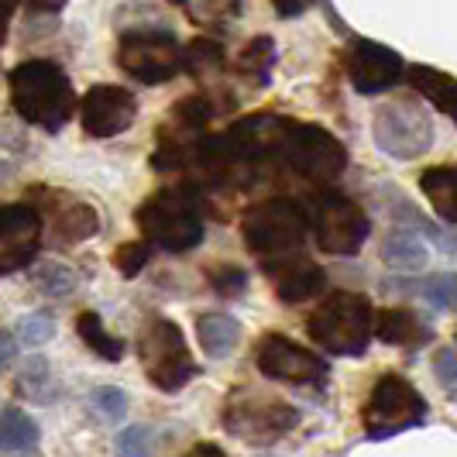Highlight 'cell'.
<instances>
[{"mask_svg": "<svg viewBox=\"0 0 457 457\" xmlns=\"http://www.w3.org/2000/svg\"><path fill=\"white\" fill-rule=\"evenodd\" d=\"M11 107L35 128L62 131L76 117L72 79L52 59H24L21 66L11 69Z\"/></svg>", "mask_w": 457, "mask_h": 457, "instance_id": "6da1fadb", "label": "cell"}, {"mask_svg": "<svg viewBox=\"0 0 457 457\" xmlns=\"http://www.w3.org/2000/svg\"><path fill=\"white\" fill-rule=\"evenodd\" d=\"M137 230L152 248L169 254L193 252L204 241V196L200 186H172L152 193L135 213Z\"/></svg>", "mask_w": 457, "mask_h": 457, "instance_id": "7a4b0ae2", "label": "cell"}, {"mask_svg": "<svg viewBox=\"0 0 457 457\" xmlns=\"http://www.w3.org/2000/svg\"><path fill=\"white\" fill-rule=\"evenodd\" d=\"M306 230H310L306 206L289 196H269L241 213V237L248 252L258 254L262 262L299 252L306 241Z\"/></svg>", "mask_w": 457, "mask_h": 457, "instance_id": "3957f363", "label": "cell"}, {"mask_svg": "<svg viewBox=\"0 0 457 457\" xmlns=\"http://www.w3.org/2000/svg\"><path fill=\"white\" fill-rule=\"evenodd\" d=\"M371 303L358 293H330L310 313L306 334L337 358H361L371 344Z\"/></svg>", "mask_w": 457, "mask_h": 457, "instance_id": "277c9868", "label": "cell"}, {"mask_svg": "<svg viewBox=\"0 0 457 457\" xmlns=\"http://www.w3.org/2000/svg\"><path fill=\"white\" fill-rule=\"evenodd\" d=\"M282 169L296 172L306 183H334L347 169V148L334 131L320 124H299L289 120L282 135Z\"/></svg>", "mask_w": 457, "mask_h": 457, "instance_id": "5b68a950", "label": "cell"}, {"mask_svg": "<svg viewBox=\"0 0 457 457\" xmlns=\"http://www.w3.org/2000/svg\"><path fill=\"white\" fill-rule=\"evenodd\" d=\"M427 399L420 389L406 382L403 375H382L361 410V423H365L368 440H389V436L403 434V430H416L427 423Z\"/></svg>", "mask_w": 457, "mask_h": 457, "instance_id": "8992f818", "label": "cell"}, {"mask_svg": "<svg viewBox=\"0 0 457 457\" xmlns=\"http://www.w3.org/2000/svg\"><path fill=\"white\" fill-rule=\"evenodd\" d=\"M117 66L145 87H159L183 72V46L172 38V31H159V24L131 28L117 46Z\"/></svg>", "mask_w": 457, "mask_h": 457, "instance_id": "52a82bcc", "label": "cell"}, {"mask_svg": "<svg viewBox=\"0 0 457 457\" xmlns=\"http://www.w3.org/2000/svg\"><path fill=\"white\" fill-rule=\"evenodd\" d=\"M137 358L148 382L162 392H179L196 375V361L186 347L183 330L172 320H152L137 337Z\"/></svg>", "mask_w": 457, "mask_h": 457, "instance_id": "ba28073f", "label": "cell"}, {"mask_svg": "<svg viewBox=\"0 0 457 457\" xmlns=\"http://www.w3.org/2000/svg\"><path fill=\"white\" fill-rule=\"evenodd\" d=\"M306 217L323 254H358L371 234L368 213L341 193H320L313 200V210H306Z\"/></svg>", "mask_w": 457, "mask_h": 457, "instance_id": "9c48e42d", "label": "cell"}, {"mask_svg": "<svg viewBox=\"0 0 457 457\" xmlns=\"http://www.w3.org/2000/svg\"><path fill=\"white\" fill-rule=\"evenodd\" d=\"M299 427V412L286 403L258 399V392H230L224 406V430L254 447H269Z\"/></svg>", "mask_w": 457, "mask_h": 457, "instance_id": "30bf717a", "label": "cell"}, {"mask_svg": "<svg viewBox=\"0 0 457 457\" xmlns=\"http://www.w3.org/2000/svg\"><path fill=\"white\" fill-rule=\"evenodd\" d=\"M371 135H375V145L386 155L399 162H412L420 159V155H427L436 141L430 114L412 107V104H389V107H382L375 114V120H371Z\"/></svg>", "mask_w": 457, "mask_h": 457, "instance_id": "8fae6325", "label": "cell"}, {"mask_svg": "<svg viewBox=\"0 0 457 457\" xmlns=\"http://www.w3.org/2000/svg\"><path fill=\"white\" fill-rule=\"evenodd\" d=\"M254 365L265 378L286 382V386H323L327 382V361L317 351L289 341L286 334H265L254 351Z\"/></svg>", "mask_w": 457, "mask_h": 457, "instance_id": "7c38bea8", "label": "cell"}, {"mask_svg": "<svg viewBox=\"0 0 457 457\" xmlns=\"http://www.w3.org/2000/svg\"><path fill=\"white\" fill-rule=\"evenodd\" d=\"M344 72L351 79V87L365 96L392 90L395 83H403L406 62L395 48L371 42V38H354L344 48Z\"/></svg>", "mask_w": 457, "mask_h": 457, "instance_id": "4fadbf2b", "label": "cell"}, {"mask_svg": "<svg viewBox=\"0 0 457 457\" xmlns=\"http://www.w3.org/2000/svg\"><path fill=\"white\" fill-rule=\"evenodd\" d=\"M46 241L42 213L31 204L0 206V275H14L28 269Z\"/></svg>", "mask_w": 457, "mask_h": 457, "instance_id": "5bb4252c", "label": "cell"}, {"mask_svg": "<svg viewBox=\"0 0 457 457\" xmlns=\"http://www.w3.org/2000/svg\"><path fill=\"white\" fill-rule=\"evenodd\" d=\"M76 107H79V124L90 137L124 135L137 117L135 93L124 90V87H111V83L90 87Z\"/></svg>", "mask_w": 457, "mask_h": 457, "instance_id": "9a60e30c", "label": "cell"}, {"mask_svg": "<svg viewBox=\"0 0 457 457\" xmlns=\"http://www.w3.org/2000/svg\"><path fill=\"white\" fill-rule=\"evenodd\" d=\"M35 196L42 200V228H48L55 245H79L90 241L93 234L100 230V217L90 204L69 196L62 189H35Z\"/></svg>", "mask_w": 457, "mask_h": 457, "instance_id": "2e32d148", "label": "cell"}, {"mask_svg": "<svg viewBox=\"0 0 457 457\" xmlns=\"http://www.w3.org/2000/svg\"><path fill=\"white\" fill-rule=\"evenodd\" d=\"M262 269L275 282V296L282 299V303H293V306L320 296L323 286H327V272H323L317 262H310L303 252L262 262Z\"/></svg>", "mask_w": 457, "mask_h": 457, "instance_id": "e0dca14e", "label": "cell"}, {"mask_svg": "<svg viewBox=\"0 0 457 457\" xmlns=\"http://www.w3.org/2000/svg\"><path fill=\"white\" fill-rule=\"evenodd\" d=\"M371 337L392 344V347H420L423 341H430V330L416 320V313L395 306V310L371 313Z\"/></svg>", "mask_w": 457, "mask_h": 457, "instance_id": "ac0fdd59", "label": "cell"}, {"mask_svg": "<svg viewBox=\"0 0 457 457\" xmlns=\"http://www.w3.org/2000/svg\"><path fill=\"white\" fill-rule=\"evenodd\" d=\"M403 76L410 79V87L420 93L427 104H434V111H440V114H447V117L457 114V83L451 72L434 69V66H406Z\"/></svg>", "mask_w": 457, "mask_h": 457, "instance_id": "d6986e66", "label": "cell"}, {"mask_svg": "<svg viewBox=\"0 0 457 457\" xmlns=\"http://www.w3.org/2000/svg\"><path fill=\"white\" fill-rule=\"evenodd\" d=\"M196 341H200L206 358L220 361V358L234 354V347L241 341V323L228 313H204L196 320Z\"/></svg>", "mask_w": 457, "mask_h": 457, "instance_id": "ffe728a7", "label": "cell"}, {"mask_svg": "<svg viewBox=\"0 0 457 457\" xmlns=\"http://www.w3.org/2000/svg\"><path fill=\"white\" fill-rule=\"evenodd\" d=\"M420 189L423 196L430 200L434 213L444 224H454L457 220V172L454 165H434L420 176Z\"/></svg>", "mask_w": 457, "mask_h": 457, "instance_id": "44dd1931", "label": "cell"}, {"mask_svg": "<svg viewBox=\"0 0 457 457\" xmlns=\"http://www.w3.org/2000/svg\"><path fill=\"white\" fill-rule=\"evenodd\" d=\"M275 69V42L269 35H258L241 48V55L234 59V76L245 79L248 87H269Z\"/></svg>", "mask_w": 457, "mask_h": 457, "instance_id": "7402d4cb", "label": "cell"}, {"mask_svg": "<svg viewBox=\"0 0 457 457\" xmlns=\"http://www.w3.org/2000/svg\"><path fill=\"white\" fill-rule=\"evenodd\" d=\"M427 245L412 234L410 228H395L392 234H386V241H382V262L395 269V272H420L423 265H427Z\"/></svg>", "mask_w": 457, "mask_h": 457, "instance_id": "603a6c76", "label": "cell"}, {"mask_svg": "<svg viewBox=\"0 0 457 457\" xmlns=\"http://www.w3.org/2000/svg\"><path fill=\"white\" fill-rule=\"evenodd\" d=\"M76 334H79V341L87 344L93 354H100L104 361H120V358H124V341H117L114 334L104 327L100 313L83 310V313L76 317Z\"/></svg>", "mask_w": 457, "mask_h": 457, "instance_id": "cb8c5ba5", "label": "cell"}, {"mask_svg": "<svg viewBox=\"0 0 457 457\" xmlns=\"http://www.w3.org/2000/svg\"><path fill=\"white\" fill-rule=\"evenodd\" d=\"M38 444V423L18 406L0 410V451H31Z\"/></svg>", "mask_w": 457, "mask_h": 457, "instance_id": "d4e9b609", "label": "cell"}, {"mask_svg": "<svg viewBox=\"0 0 457 457\" xmlns=\"http://www.w3.org/2000/svg\"><path fill=\"white\" fill-rule=\"evenodd\" d=\"M18 392L31 403H52L55 399V378L48 371L46 358H31L21 368V378H18Z\"/></svg>", "mask_w": 457, "mask_h": 457, "instance_id": "484cf974", "label": "cell"}, {"mask_svg": "<svg viewBox=\"0 0 457 457\" xmlns=\"http://www.w3.org/2000/svg\"><path fill=\"white\" fill-rule=\"evenodd\" d=\"M224 66V46L213 42V38H193L183 48V69H189L193 76H206V72H217Z\"/></svg>", "mask_w": 457, "mask_h": 457, "instance_id": "4316f807", "label": "cell"}, {"mask_svg": "<svg viewBox=\"0 0 457 457\" xmlns=\"http://www.w3.org/2000/svg\"><path fill=\"white\" fill-rule=\"evenodd\" d=\"M172 4H179L189 14V21L204 24V28L230 21L241 11V0H172Z\"/></svg>", "mask_w": 457, "mask_h": 457, "instance_id": "83f0119b", "label": "cell"}, {"mask_svg": "<svg viewBox=\"0 0 457 457\" xmlns=\"http://www.w3.org/2000/svg\"><path fill=\"white\" fill-rule=\"evenodd\" d=\"M35 282H38V289H42L46 296L66 299V296H72V293H76L79 275L72 272V269H66V265H59V262H48V265H42V269H38Z\"/></svg>", "mask_w": 457, "mask_h": 457, "instance_id": "f1b7e54d", "label": "cell"}, {"mask_svg": "<svg viewBox=\"0 0 457 457\" xmlns=\"http://www.w3.org/2000/svg\"><path fill=\"white\" fill-rule=\"evenodd\" d=\"M206 275H210L213 293L224 299L245 296V289H248V272L241 265H217V269H210Z\"/></svg>", "mask_w": 457, "mask_h": 457, "instance_id": "f546056e", "label": "cell"}, {"mask_svg": "<svg viewBox=\"0 0 457 457\" xmlns=\"http://www.w3.org/2000/svg\"><path fill=\"white\" fill-rule=\"evenodd\" d=\"M55 337V317L52 313H28L18 320V341L28 347H42Z\"/></svg>", "mask_w": 457, "mask_h": 457, "instance_id": "4dcf8cb0", "label": "cell"}, {"mask_svg": "<svg viewBox=\"0 0 457 457\" xmlns=\"http://www.w3.org/2000/svg\"><path fill=\"white\" fill-rule=\"evenodd\" d=\"M152 252H155V248H152L148 241H128V245H120L114 252V269L124 275V278H135V275L148 265Z\"/></svg>", "mask_w": 457, "mask_h": 457, "instance_id": "1f68e13d", "label": "cell"}, {"mask_svg": "<svg viewBox=\"0 0 457 457\" xmlns=\"http://www.w3.org/2000/svg\"><path fill=\"white\" fill-rule=\"evenodd\" d=\"M423 299L434 306V310H440V313H447V310H454V275L451 272H440V275H430L427 282H423Z\"/></svg>", "mask_w": 457, "mask_h": 457, "instance_id": "d6a6232c", "label": "cell"}, {"mask_svg": "<svg viewBox=\"0 0 457 457\" xmlns=\"http://www.w3.org/2000/svg\"><path fill=\"white\" fill-rule=\"evenodd\" d=\"M117 457H152V430L148 427H124L117 434Z\"/></svg>", "mask_w": 457, "mask_h": 457, "instance_id": "836d02e7", "label": "cell"}, {"mask_svg": "<svg viewBox=\"0 0 457 457\" xmlns=\"http://www.w3.org/2000/svg\"><path fill=\"white\" fill-rule=\"evenodd\" d=\"M93 410L100 412V416H107V420H124L128 395L117 386H100V389H93Z\"/></svg>", "mask_w": 457, "mask_h": 457, "instance_id": "e575fe53", "label": "cell"}, {"mask_svg": "<svg viewBox=\"0 0 457 457\" xmlns=\"http://www.w3.org/2000/svg\"><path fill=\"white\" fill-rule=\"evenodd\" d=\"M434 375L436 382L444 386V392L454 399L457 395V382H454V347H440L434 354Z\"/></svg>", "mask_w": 457, "mask_h": 457, "instance_id": "d590c367", "label": "cell"}, {"mask_svg": "<svg viewBox=\"0 0 457 457\" xmlns=\"http://www.w3.org/2000/svg\"><path fill=\"white\" fill-rule=\"evenodd\" d=\"M14 361H18V341L7 330H0V375L14 365Z\"/></svg>", "mask_w": 457, "mask_h": 457, "instance_id": "8d00e7d4", "label": "cell"}, {"mask_svg": "<svg viewBox=\"0 0 457 457\" xmlns=\"http://www.w3.org/2000/svg\"><path fill=\"white\" fill-rule=\"evenodd\" d=\"M310 4H313V0H272V7L278 18H296V14H303Z\"/></svg>", "mask_w": 457, "mask_h": 457, "instance_id": "74e56055", "label": "cell"}, {"mask_svg": "<svg viewBox=\"0 0 457 457\" xmlns=\"http://www.w3.org/2000/svg\"><path fill=\"white\" fill-rule=\"evenodd\" d=\"M28 11H38V14H55L66 7V0H21Z\"/></svg>", "mask_w": 457, "mask_h": 457, "instance_id": "f35d334b", "label": "cell"}, {"mask_svg": "<svg viewBox=\"0 0 457 457\" xmlns=\"http://www.w3.org/2000/svg\"><path fill=\"white\" fill-rule=\"evenodd\" d=\"M18 4H21V0H0V42L7 38V24H11V18H14Z\"/></svg>", "mask_w": 457, "mask_h": 457, "instance_id": "ab89813d", "label": "cell"}, {"mask_svg": "<svg viewBox=\"0 0 457 457\" xmlns=\"http://www.w3.org/2000/svg\"><path fill=\"white\" fill-rule=\"evenodd\" d=\"M189 457H228L217 444H196L193 451H189Z\"/></svg>", "mask_w": 457, "mask_h": 457, "instance_id": "60d3db41", "label": "cell"}, {"mask_svg": "<svg viewBox=\"0 0 457 457\" xmlns=\"http://www.w3.org/2000/svg\"><path fill=\"white\" fill-rule=\"evenodd\" d=\"M18 457H35V454H28V451H18Z\"/></svg>", "mask_w": 457, "mask_h": 457, "instance_id": "b9f144b4", "label": "cell"}, {"mask_svg": "<svg viewBox=\"0 0 457 457\" xmlns=\"http://www.w3.org/2000/svg\"><path fill=\"white\" fill-rule=\"evenodd\" d=\"M262 457H278V454H262Z\"/></svg>", "mask_w": 457, "mask_h": 457, "instance_id": "7bdbcfd3", "label": "cell"}]
</instances>
